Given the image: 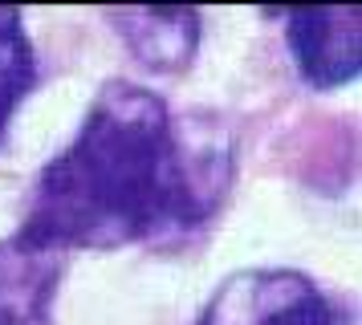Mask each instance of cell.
<instances>
[{
	"label": "cell",
	"instance_id": "cell-2",
	"mask_svg": "<svg viewBox=\"0 0 362 325\" xmlns=\"http://www.w3.org/2000/svg\"><path fill=\"white\" fill-rule=\"evenodd\" d=\"M196 325H354V317L297 268H245L212 292Z\"/></svg>",
	"mask_w": 362,
	"mask_h": 325
},
{
	"label": "cell",
	"instance_id": "cell-4",
	"mask_svg": "<svg viewBox=\"0 0 362 325\" xmlns=\"http://www.w3.org/2000/svg\"><path fill=\"white\" fill-rule=\"evenodd\" d=\"M66 260L17 232L0 240V325H53V297L62 289Z\"/></svg>",
	"mask_w": 362,
	"mask_h": 325
},
{
	"label": "cell",
	"instance_id": "cell-5",
	"mask_svg": "<svg viewBox=\"0 0 362 325\" xmlns=\"http://www.w3.org/2000/svg\"><path fill=\"white\" fill-rule=\"evenodd\" d=\"M106 20L122 32V41L134 57L159 73H180L196 57L199 13H192V8H175V13L127 8V13H106Z\"/></svg>",
	"mask_w": 362,
	"mask_h": 325
},
{
	"label": "cell",
	"instance_id": "cell-3",
	"mask_svg": "<svg viewBox=\"0 0 362 325\" xmlns=\"http://www.w3.org/2000/svg\"><path fill=\"white\" fill-rule=\"evenodd\" d=\"M285 41L297 73L313 90H334L358 78L362 61V13L358 8H297L285 13Z\"/></svg>",
	"mask_w": 362,
	"mask_h": 325
},
{
	"label": "cell",
	"instance_id": "cell-6",
	"mask_svg": "<svg viewBox=\"0 0 362 325\" xmlns=\"http://www.w3.org/2000/svg\"><path fill=\"white\" fill-rule=\"evenodd\" d=\"M37 81L33 41L25 29V16L17 8H0V138L13 122L17 106Z\"/></svg>",
	"mask_w": 362,
	"mask_h": 325
},
{
	"label": "cell",
	"instance_id": "cell-1",
	"mask_svg": "<svg viewBox=\"0 0 362 325\" xmlns=\"http://www.w3.org/2000/svg\"><path fill=\"white\" fill-rule=\"evenodd\" d=\"M232 187V138L175 118L163 94L106 81L78 138L45 162L17 236L53 252L171 244L212 220Z\"/></svg>",
	"mask_w": 362,
	"mask_h": 325
}]
</instances>
